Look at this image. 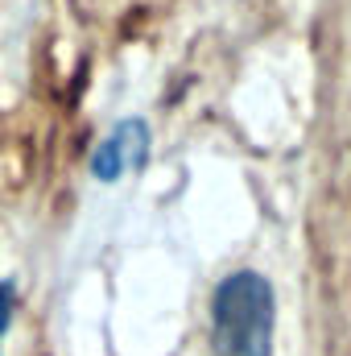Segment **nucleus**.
<instances>
[{
    "label": "nucleus",
    "instance_id": "obj_1",
    "mask_svg": "<svg viewBox=\"0 0 351 356\" xmlns=\"http://www.w3.org/2000/svg\"><path fill=\"white\" fill-rule=\"evenodd\" d=\"M277 290L261 269H232L211 294L207 356H273Z\"/></svg>",
    "mask_w": 351,
    "mask_h": 356
},
{
    "label": "nucleus",
    "instance_id": "obj_2",
    "mask_svg": "<svg viewBox=\"0 0 351 356\" xmlns=\"http://www.w3.org/2000/svg\"><path fill=\"white\" fill-rule=\"evenodd\" d=\"M145 158H149V124L141 116H124L95 145V154H91V178L112 186V182H120L128 170H141Z\"/></svg>",
    "mask_w": 351,
    "mask_h": 356
},
{
    "label": "nucleus",
    "instance_id": "obj_3",
    "mask_svg": "<svg viewBox=\"0 0 351 356\" xmlns=\"http://www.w3.org/2000/svg\"><path fill=\"white\" fill-rule=\"evenodd\" d=\"M12 311H17V286L0 277V356H4V336L12 327Z\"/></svg>",
    "mask_w": 351,
    "mask_h": 356
}]
</instances>
